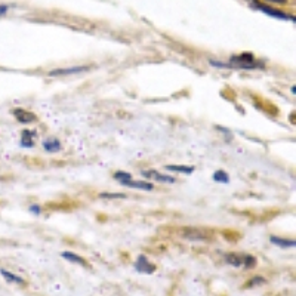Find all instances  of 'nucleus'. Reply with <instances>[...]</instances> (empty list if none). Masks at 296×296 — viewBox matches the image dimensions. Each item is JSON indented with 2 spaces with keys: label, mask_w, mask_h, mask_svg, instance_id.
Here are the masks:
<instances>
[{
  "label": "nucleus",
  "mask_w": 296,
  "mask_h": 296,
  "mask_svg": "<svg viewBox=\"0 0 296 296\" xmlns=\"http://www.w3.org/2000/svg\"><path fill=\"white\" fill-rule=\"evenodd\" d=\"M210 64L213 67H227V68H246V70H253V68H261L262 64H258L255 61V57L252 54H241V55H236V57H231L230 59V64H224V62H218V61H213L210 59Z\"/></svg>",
  "instance_id": "1"
},
{
  "label": "nucleus",
  "mask_w": 296,
  "mask_h": 296,
  "mask_svg": "<svg viewBox=\"0 0 296 296\" xmlns=\"http://www.w3.org/2000/svg\"><path fill=\"white\" fill-rule=\"evenodd\" d=\"M135 268H136V271L141 273V274H153V273L156 271V265L151 264L145 255H139V256H138V259H136V262H135Z\"/></svg>",
  "instance_id": "2"
},
{
  "label": "nucleus",
  "mask_w": 296,
  "mask_h": 296,
  "mask_svg": "<svg viewBox=\"0 0 296 296\" xmlns=\"http://www.w3.org/2000/svg\"><path fill=\"white\" fill-rule=\"evenodd\" d=\"M253 4H256L255 7H258L259 10L268 13L270 16H274V18H279V19H292V21H294V16H291V15H288V13H285V12H282V10H276V9H271V7H265L264 4H259L256 0L253 1Z\"/></svg>",
  "instance_id": "5"
},
{
  "label": "nucleus",
  "mask_w": 296,
  "mask_h": 296,
  "mask_svg": "<svg viewBox=\"0 0 296 296\" xmlns=\"http://www.w3.org/2000/svg\"><path fill=\"white\" fill-rule=\"evenodd\" d=\"M99 197L101 198H126V196H124V194H121V193H114V194L102 193V194H99Z\"/></svg>",
  "instance_id": "20"
},
{
  "label": "nucleus",
  "mask_w": 296,
  "mask_h": 296,
  "mask_svg": "<svg viewBox=\"0 0 296 296\" xmlns=\"http://www.w3.org/2000/svg\"><path fill=\"white\" fill-rule=\"evenodd\" d=\"M165 169H166V171H171V172L188 174V175L194 172V166H187V165H168Z\"/></svg>",
  "instance_id": "12"
},
{
  "label": "nucleus",
  "mask_w": 296,
  "mask_h": 296,
  "mask_svg": "<svg viewBox=\"0 0 296 296\" xmlns=\"http://www.w3.org/2000/svg\"><path fill=\"white\" fill-rule=\"evenodd\" d=\"M265 283V279H262V277H253L247 285H246V288H252V286H258V285H264Z\"/></svg>",
  "instance_id": "19"
},
{
  "label": "nucleus",
  "mask_w": 296,
  "mask_h": 296,
  "mask_svg": "<svg viewBox=\"0 0 296 296\" xmlns=\"http://www.w3.org/2000/svg\"><path fill=\"white\" fill-rule=\"evenodd\" d=\"M7 12V6H4V4H0V16L1 15H4Z\"/></svg>",
  "instance_id": "22"
},
{
  "label": "nucleus",
  "mask_w": 296,
  "mask_h": 296,
  "mask_svg": "<svg viewBox=\"0 0 296 296\" xmlns=\"http://www.w3.org/2000/svg\"><path fill=\"white\" fill-rule=\"evenodd\" d=\"M0 274L7 280V282H12V283H16V285H22L24 283V280L19 277V276H15V274H12L10 271H6V270H0Z\"/></svg>",
  "instance_id": "15"
},
{
  "label": "nucleus",
  "mask_w": 296,
  "mask_h": 296,
  "mask_svg": "<svg viewBox=\"0 0 296 296\" xmlns=\"http://www.w3.org/2000/svg\"><path fill=\"white\" fill-rule=\"evenodd\" d=\"M184 237H185V238H188V240L204 241V240H207V238H209V234H206L204 231H200V230H185Z\"/></svg>",
  "instance_id": "8"
},
{
  "label": "nucleus",
  "mask_w": 296,
  "mask_h": 296,
  "mask_svg": "<svg viewBox=\"0 0 296 296\" xmlns=\"http://www.w3.org/2000/svg\"><path fill=\"white\" fill-rule=\"evenodd\" d=\"M268 1H273V3H285L286 0H268Z\"/></svg>",
  "instance_id": "23"
},
{
  "label": "nucleus",
  "mask_w": 296,
  "mask_h": 296,
  "mask_svg": "<svg viewBox=\"0 0 296 296\" xmlns=\"http://www.w3.org/2000/svg\"><path fill=\"white\" fill-rule=\"evenodd\" d=\"M270 241L276 246H280V247H295V241L294 240H288V238H282V237H277V236H271L270 237Z\"/></svg>",
  "instance_id": "13"
},
{
  "label": "nucleus",
  "mask_w": 296,
  "mask_h": 296,
  "mask_svg": "<svg viewBox=\"0 0 296 296\" xmlns=\"http://www.w3.org/2000/svg\"><path fill=\"white\" fill-rule=\"evenodd\" d=\"M141 175H142L144 178H147V179L159 181V182H163V184H174V182H175V178H174V177L159 174L157 171H144V172H141Z\"/></svg>",
  "instance_id": "4"
},
{
  "label": "nucleus",
  "mask_w": 296,
  "mask_h": 296,
  "mask_svg": "<svg viewBox=\"0 0 296 296\" xmlns=\"http://www.w3.org/2000/svg\"><path fill=\"white\" fill-rule=\"evenodd\" d=\"M243 259H244V255H241V253H228V255H225V262L230 264L231 267H236V268L243 267Z\"/></svg>",
  "instance_id": "10"
},
{
  "label": "nucleus",
  "mask_w": 296,
  "mask_h": 296,
  "mask_svg": "<svg viewBox=\"0 0 296 296\" xmlns=\"http://www.w3.org/2000/svg\"><path fill=\"white\" fill-rule=\"evenodd\" d=\"M89 70L88 65H74V67H68V68H58L49 73V76H70V74H80V73H86Z\"/></svg>",
  "instance_id": "3"
},
{
  "label": "nucleus",
  "mask_w": 296,
  "mask_h": 296,
  "mask_svg": "<svg viewBox=\"0 0 296 296\" xmlns=\"http://www.w3.org/2000/svg\"><path fill=\"white\" fill-rule=\"evenodd\" d=\"M22 136H21V147H24V148H31L33 145H34V136H36V130H28V129H25V130H22V133H21Z\"/></svg>",
  "instance_id": "7"
},
{
  "label": "nucleus",
  "mask_w": 296,
  "mask_h": 296,
  "mask_svg": "<svg viewBox=\"0 0 296 296\" xmlns=\"http://www.w3.org/2000/svg\"><path fill=\"white\" fill-rule=\"evenodd\" d=\"M13 116L18 118L19 123H30V121H34L36 120V116L30 111H25L22 108H18V110H13Z\"/></svg>",
  "instance_id": "6"
},
{
  "label": "nucleus",
  "mask_w": 296,
  "mask_h": 296,
  "mask_svg": "<svg viewBox=\"0 0 296 296\" xmlns=\"http://www.w3.org/2000/svg\"><path fill=\"white\" fill-rule=\"evenodd\" d=\"M212 179L216 181V182H221V184H228L230 182V177H228V174L225 171H216L213 174Z\"/></svg>",
  "instance_id": "16"
},
{
  "label": "nucleus",
  "mask_w": 296,
  "mask_h": 296,
  "mask_svg": "<svg viewBox=\"0 0 296 296\" xmlns=\"http://www.w3.org/2000/svg\"><path fill=\"white\" fill-rule=\"evenodd\" d=\"M43 148L48 153H57L61 150V142L57 138H48L43 141Z\"/></svg>",
  "instance_id": "11"
},
{
  "label": "nucleus",
  "mask_w": 296,
  "mask_h": 296,
  "mask_svg": "<svg viewBox=\"0 0 296 296\" xmlns=\"http://www.w3.org/2000/svg\"><path fill=\"white\" fill-rule=\"evenodd\" d=\"M61 256H62L64 259H67V261L73 262V264H79V265L86 267V261H85L83 258H80L79 255L73 253V252H62V253H61Z\"/></svg>",
  "instance_id": "14"
},
{
  "label": "nucleus",
  "mask_w": 296,
  "mask_h": 296,
  "mask_svg": "<svg viewBox=\"0 0 296 296\" xmlns=\"http://www.w3.org/2000/svg\"><path fill=\"white\" fill-rule=\"evenodd\" d=\"M256 265V259L252 256V255H244V259H243V267L246 268H253Z\"/></svg>",
  "instance_id": "17"
},
{
  "label": "nucleus",
  "mask_w": 296,
  "mask_h": 296,
  "mask_svg": "<svg viewBox=\"0 0 296 296\" xmlns=\"http://www.w3.org/2000/svg\"><path fill=\"white\" fill-rule=\"evenodd\" d=\"M121 184H123V185H126V187L138 188V190H144V191H151V190L154 188V185H153V184H150V182H141V181H132V179L123 181Z\"/></svg>",
  "instance_id": "9"
},
{
  "label": "nucleus",
  "mask_w": 296,
  "mask_h": 296,
  "mask_svg": "<svg viewBox=\"0 0 296 296\" xmlns=\"http://www.w3.org/2000/svg\"><path fill=\"white\" fill-rule=\"evenodd\" d=\"M114 179H117V181L123 182V181L132 179V175H130L129 172H117V174L114 175Z\"/></svg>",
  "instance_id": "18"
},
{
  "label": "nucleus",
  "mask_w": 296,
  "mask_h": 296,
  "mask_svg": "<svg viewBox=\"0 0 296 296\" xmlns=\"http://www.w3.org/2000/svg\"><path fill=\"white\" fill-rule=\"evenodd\" d=\"M30 212L34 213V215H40L42 213V207L37 206V204H33V206H30Z\"/></svg>",
  "instance_id": "21"
}]
</instances>
